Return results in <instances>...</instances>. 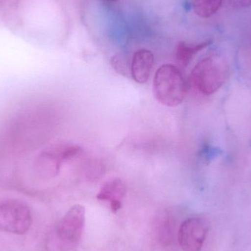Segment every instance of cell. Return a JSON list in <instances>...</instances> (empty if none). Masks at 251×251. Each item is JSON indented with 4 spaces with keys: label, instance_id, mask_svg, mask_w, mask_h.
I'll list each match as a JSON object with an SVG mask.
<instances>
[{
    "label": "cell",
    "instance_id": "6da1fadb",
    "mask_svg": "<svg viewBox=\"0 0 251 251\" xmlns=\"http://www.w3.org/2000/svg\"><path fill=\"white\" fill-rule=\"evenodd\" d=\"M85 222V209L80 204L71 207L49 235L47 251H73L77 247Z\"/></svg>",
    "mask_w": 251,
    "mask_h": 251
},
{
    "label": "cell",
    "instance_id": "277c9868",
    "mask_svg": "<svg viewBox=\"0 0 251 251\" xmlns=\"http://www.w3.org/2000/svg\"><path fill=\"white\" fill-rule=\"evenodd\" d=\"M32 223L30 209L23 202L10 199L0 203V231L21 235L29 231Z\"/></svg>",
    "mask_w": 251,
    "mask_h": 251
},
{
    "label": "cell",
    "instance_id": "7a4b0ae2",
    "mask_svg": "<svg viewBox=\"0 0 251 251\" xmlns=\"http://www.w3.org/2000/svg\"><path fill=\"white\" fill-rule=\"evenodd\" d=\"M153 92L158 102L166 107H177L185 99L187 84L176 66L162 65L155 74Z\"/></svg>",
    "mask_w": 251,
    "mask_h": 251
},
{
    "label": "cell",
    "instance_id": "9c48e42d",
    "mask_svg": "<svg viewBox=\"0 0 251 251\" xmlns=\"http://www.w3.org/2000/svg\"><path fill=\"white\" fill-rule=\"evenodd\" d=\"M212 41H206L199 44H187L181 42L177 47L176 58L180 64L187 66L190 62L193 60V57L199 51L206 48Z\"/></svg>",
    "mask_w": 251,
    "mask_h": 251
},
{
    "label": "cell",
    "instance_id": "3957f363",
    "mask_svg": "<svg viewBox=\"0 0 251 251\" xmlns=\"http://www.w3.org/2000/svg\"><path fill=\"white\" fill-rule=\"evenodd\" d=\"M190 77L198 91L204 95H212L219 91L228 79V67L221 57L207 56L196 65Z\"/></svg>",
    "mask_w": 251,
    "mask_h": 251
},
{
    "label": "cell",
    "instance_id": "30bf717a",
    "mask_svg": "<svg viewBox=\"0 0 251 251\" xmlns=\"http://www.w3.org/2000/svg\"><path fill=\"white\" fill-rule=\"evenodd\" d=\"M223 1L224 0H193V10L201 18L207 19L220 10Z\"/></svg>",
    "mask_w": 251,
    "mask_h": 251
},
{
    "label": "cell",
    "instance_id": "ba28073f",
    "mask_svg": "<svg viewBox=\"0 0 251 251\" xmlns=\"http://www.w3.org/2000/svg\"><path fill=\"white\" fill-rule=\"evenodd\" d=\"M126 194V187L120 178H113L104 183L97 198L103 201H108L112 212L116 213L122 208V201Z\"/></svg>",
    "mask_w": 251,
    "mask_h": 251
},
{
    "label": "cell",
    "instance_id": "7c38bea8",
    "mask_svg": "<svg viewBox=\"0 0 251 251\" xmlns=\"http://www.w3.org/2000/svg\"><path fill=\"white\" fill-rule=\"evenodd\" d=\"M228 1L234 8H246L251 6V0H228Z\"/></svg>",
    "mask_w": 251,
    "mask_h": 251
},
{
    "label": "cell",
    "instance_id": "52a82bcc",
    "mask_svg": "<svg viewBox=\"0 0 251 251\" xmlns=\"http://www.w3.org/2000/svg\"><path fill=\"white\" fill-rule=\"evenodd\" d=\"M153 66L154 57L151 51L147 50L136 51L130 68L133 79L137 83H146L150 78Z\"/></svg>",
    "mask_w": 251,
    "mask_h": 251
},
{
    "label": "cell",
    "instance_id": "8992f818",
    "mask_svg": "<svg viewBox=\"0 0 251 251\" xmlns=\"http://www.w3.org/2000/svg\"><path fill=\"white\" fill-rule=\"evenodd\" d=\"M208 234V225L201 218H191L181 224L178 241L184 251H201Z\"/></svg>",
    "mask_w": 251,
    "mask_h": 251
},
{
    "label": "cell",
    "instance_id": "4fadbf2b",
    "mask_svg": "<svg viewBox=\"0 0 251 251\" xmlns=\"http://www.w3.org/2000/svg\"><path fill=\"white\" fill-rule=\"evenodd\" d=\"M107 1H118V0H107Z\"/></svg>",
    "mask_w": 251,
    "mask_h": 251
},
{
    "label": "cell",
    "instance_id": "8fae6325",
    "mask_svg": "<svg viewBox=\"0 0 251 251\" xmlns=\"http://www.w3.org/2000/svg\"><path fill=\"white\" fill-rule=\"evenodd\" d=\"M111 63L113 68H115V69L119 74L126 75V65L125 60L122 57H119V56H115L112 58Z\"/></svg>",
    "mask_w": 251,
    "mask_h": 251
},
{
    "label": "cell",
    "instance_id": "5b68a950",
    "mask_svg": "<svg viewBox=\"0 0 251 251\" xmlns=\"http://www.w3.org/2000/svg\"><path fill=\"white\" fill-rule=\"evenodd\" d=\"M82 148L76 145H62L48 149L40 155L38 167L43 176L54 177L64 162L82 154Z\"/></svg>",
    "mask_w": 251,
    "mask_h": 251
}]
</instances>
